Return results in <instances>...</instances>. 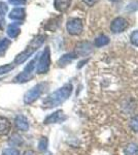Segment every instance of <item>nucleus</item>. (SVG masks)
Segmentation results:
<instances>
[{
    "label": "nucleus",
    "instance_id": "obj_1",
    "mask_svg": "<svg viewBox=\"0 0 138 155\" xmlns=\"http://www.w3.org/2000/svg\"><path fill=\"white\" fill-rule=\"evenodd\" d=\"M73 91L72 84H65L61 88H59L56 91H54L50 95L44 97L42 101V107L43 109H54L58 106H61L69 98Z\"/></svg>",
    "mask_w": 138,
    "mask_h": 155
},
{
    "label": "nucleus",
    "instance_id": "obj_2",
    "mask_svg": "<svg viewBox=\"0 0 138 155\" xmlns=\"http://www.w3.org/2000/svg\"><path fill=\"white\" fill-rule=\"evenodd\" d=\"M46 41V35H37L36 37H34L30 44L27 46V48L24 50L23 52H21L20 54L17 55V57L14 58V65H19V64H22L23 62L26 61L27 59L31 56L32 54H34L35 52L37 51L40 47L42 46V44Z\"/></svg>",
    "mask_w": 138,
    "mask_h": 155
},
{
    "label": "nucleus",
    "instance_id": "obj_3",
    "mask_svg": "<svg viewBox=\"0 0 138 155\" xmlns=\"http://www.w3.org/2000/svg\"><path fill=\"white\" fill-rule=\"evenodd\" d=\"M47 83H38L36 84L34 87H32L31 89L25 93L24 95V102L26 104H32L35 102L37 99L40 97L42 94L44 93V91L47 90Z\"/></svg>",
    "mask_w": 138,
    "mask_h": 155
},
{
    "label": "nucleus",
    "instance_id": "obj_4",
    "mask_svg": "<svg viewBox=\"0 0 138 155\" xmlns=\"http://www.w3.org/2000/svg\"><path fill=\"white\" fill-rule=\"evenodd\" d=\"M36 61H37V58L32 59L31 61L25 66L24 71L20 74H18L14 79V83H25V82H29L31 79H33V72H34L35 66H36Z\"/></svg>",
    "mask_w": 138,
    "mask_h": 155
},
{
    "label": "nucleus",
    "instance_id": "obj_5",
    "mask_svg": "<svg viewBox=\"0 0 138 155\" xmlns=\"http://www.w3.org/2000/svg\"><path fill=\"white\" fill-rule=\"evenodd\" d=\"M50 66H51V50H50L49 47H46L40 58H39L38 64H37V74H47L50 71Z\"/></svg>",
    "mask_w": 138,
    "mask_h": 155
},
{
    "label": "nucleus",
    "instance_id": "obj_6",
    "mask_svg": "<svg viewBox=\"0 0 138 155\" xmlns=\"http://www.w3.org/2000/svg\"><path fill=\"white\" fill-rule=\"evenodd\" d=\"M67 31L71 35H79L82 32L84 29V25H82V21L79 18H72L69 19L66 25Z\"/></svg>",
    "mask_w": 138,
    "mask_h": 155
},
{
    "label": "nucleus",
    "instance_id": "obj_7",
    "mask_svg": "<svg viewBox=\"0 0 138 155\" xmlns=\"http://www.w3.org/2000/svg\"><path fill=\"white\" fill-rule=\"evenodd\" d=\"M67 119V116L64 114V112L62 110H58V111L54 112L51 115L47 117L43 121V124L49 125V124H54V123H61V122L65 121Z\"/></svg>",
    "mask_w": 138,
    "mask_h": 155
},
{
    "label": "nucleus",
    "instance_id": "obj_8",
    "mask_svg": "<svg viewBox=\"0 0 138 155\" xmlns=\"http://www.w3.org/2000/svg\"><path fill=\"white\" fill-rule=\"evenodd\" d=\"M128 28V22L126 19L124 18H115L114 21L111 22V25H110V30H111L114 33H121V32H124L125 30Z\"/></svg>",
    "mask_w": 138,
    "mask_h": 155
},
{
    "label": "nucleus",
    "instance_id": "obj_9",
    "mask_svg": "<svg viewBox=\"0 0 138 155\" xmlns=\"http://www.w3.org/2000/svg\"><path fill=\"white\" fill-rule=\"evenodd\" d=\"M92 51V46L90 42L88 41H84V42H79L76 46V49H75L74 54L76 56H86Z\"/></svg>",
    "mask_w": 138,
    "mask_h": 155
},
{
    "label": "nucleus",
    "instance_id": "obj_10",
    "mask_svg": "<svg viewBox=\"0 0 138 155\" xmlns=\"http://www.w3.org/2000/svg\"><path fill=\"white\" fill-rule=\"evenodd\" d=\"M14 125H16L18 130L27 131L29 129V121L23 115H19L14 119Z\"/></svg>",
    "mask_w": 138,
    "mask_h": 155
},
{
    "label": "nucleus",
    "instance_id": "obj_11",
    "mask_svg": "<svg viewBox=\"0 0 138 155\" xmlns=\"http://www.w3.org/2000/svg\"><path fill=\"white\" fill-rule=\"evenodd\" d=\"M11 130V123L5 117H0V136H6Z\"/></svg>",
    "mask_w": 138,
    "mask_h": 155
},
{
    "label": "nucleus",
    "instance_id": "obj_12",
    "mask_svg": "<svg viewBox=\"0 0 138 155\" xmlns=\"http://www.w3.org/2000/svg\"><path fill=\"white\" fill-rule=\"evenodd\" d=\"M9 19L14 20V21H22L25 19V9L22 7H17L14 8L8 15Z\"/></svg>",
    "mask_w": 138,
    "mask_h": 155
},
{
    "label": "nucleus",
    "instance_id": "obj_13",
    "mask_svg": "<svg viewBox=\"0 0 138 155\" xmlns=\"http://www.w3.org/2000/svg\"><path fill=\"white\" fill-rule=\"evenodd\" d=\"M20 32H21L20 26H19V24H17V23H11L7 27V35L11 37V38H16L20 34Z\"/></svg>",
    "mask_w": 138,
    "mask_h": 155
},
{
    "label": "nucleus",
    "instance_id": "obj_14",
    "mask_svg": "<svg viewBox=\"0 0 138 155\" xmlns=\"http://www.w3.org/2000/svg\"><path fill=\"white\" fill-rule=\"evenodd\" d=\"M76 55L74 53H68V54H65L63 56L61 57V58L59 59V61H58V64H59V66H65L67 65V64H69L70 62L72 61V60H74L76 58Z\"/></svg>",
    "mask_w": 138,
    "mask_h": 155
},
{
    "label": "nucleus",
    "instance_id": "obj_15",
    "mask_svg": "<svg viewBox=\"0 0 138 155\" xmlns=\"http://www.w3.org/2000/svg\"><path fill=\"white\" fill-rule=\"evenodd\" d=\"M71 0H55V7L59 12H65L70 6Z\"/></svg>",
    "mask_w": 138,
    "mask_h": 155
},
{
    "label": "nucleus",
    "instance_id": "obj_16",
    "mask_svg": "<svg viewBox=\"0 0 138 155\" xmlns=\"http://www.w3.org/2000/svg\"><path fill=\"white\" fill-rule=\"evenodd\" d=\"M24 143L23 141V137L20 136L19 134H11V137L8 139V144L11 145V146H14V147H18V146H22Z\"/></svg>",
    "mask_w": 138,
    "mask_h": 155
},
{
    "label": "nucleus",
    "instance_id": "obj_17",
    "mask_svg": "<svg viewBox=\"0 0 138 155\" xmlns=\"http://www.w3.org/2000/svg\"><path fill=\"white\" fill-rule=\"evenodd\" d=\"M125 155H138V145L130 143L125 148Z\"/></svg>",
    "mask_w": 138,
    "mask_h": 155
},
{
    "label": "nucleus",
    "instance_id": "obj_18",
    "mask_svg": "<svg viewBox=\"0 0 138 155\" xmlns=\"http://www.w3.org/2000/svg\"><path fill=\"white\" fill-rule=\"evenodd\" d=\"M108 42H109L108 37L106 35H104V34H102V35H99L95 39V46L100 48V47H104V46H106V45H108Z\"/></svg>",
    "mask_w": 138,
    "mask_h": 155
},
{
    "label": "nucleus",
    "instance_id": "obj_19",
    "mask_svg": "<svg viewBox=\"0 0 138 155\" xmlns=\"http://www.w3.org/2000/svg\"><path fill=\"white\" fill-rule=\"evenodd\" d=\"M49 147V140L47 137H41L38 142V150L40 152H46Z\"/></svg>",
    "mask_w": 138,
    "mask_h": 155
},
{
    "label": "nucleus",
    "instance_id": "obj_20",
    "mask_svg": "<svg viewBox=\"0 0 138 155\" xmlns=\"http://www.w3.org/2000/svg\"><path fill=\"white\" fill-rule=\"evenodd\" d=\"M11 46V41L7 38L0 39V55H3L6 52V50Z\"/></svg>",
    "mask_w": 138,
    "mask_h": 155
},
{
    "label": "nucleus",
    "instance_id": "obj_21",
    "mask_svg": "<svg viewBox=\"0 0 138 155\" xmlns=\"http://www.w3.org/2000/svg\"><path fill=\"white\" fill-rule=\"evenodd\" d=\"M14 68V64H12V63L4 64V65L0 66V76H2V74H7V72L11 71Z\"/></svg>",
    "mask_w": 138,
    "mask_h": 155
},
{
    "label": "nucleus",
    "instance_id": "obj_22",
    "mask_svg": "<svg viewBox=\"0 0 138 155\" xmlns=\"http://www.w3.org/2000/svg\"><path fill=\"white\" fill-rule=\"evenodd\" d=\"M130 128L132 129L134 132H138V115L134 116L133 118L130 120Z\"/></svg>",
    "mask_w": 138,
    "mask_h": 155
},
{
    "label": "nucleus",
    "instance_id": "obj_23",
    "mask_svg": "<svg viewBox=\"0 0 138 155\" xmlns=\"http://www.w3.org/2000/svg\"><path fill=\"white\" fill-rule=\"evenodd\" d=\"M1 155H20V151L17 148H12V147H9V148H5L3 149Z\"/></svg>",
    "mask_w": 138,
    "mask_h": 155
},
{
    "label": "nucleus",
    "instance_id": "obj_24",
    "mask_svg": "<svg viewBox=\"0 0 138 155\" xmlns=\"http://www.w3.org/2000/svg\"><path fill=\"white\" fill-rule=\"evenodd\" d=\"M130 41H131L132 45H134L135 47H138V30L132 32L131 36H130Z\"/></svg>",
    "mask_w": 138,
    "mask_h": 155
},
{
    "label": "nucleus",
    "instance_id": "obj_25",
    "mask_svg": "<svg viewBox=\"0 0 138 155\" xmlns=\"http://www.w3.org/2000/svg\"><path fill=\"white\" fill-rule=\"evenodd\" d=\"M8 2L12 5L20 6V5H25L26 4V0H8Z\"/></svg>",
    "mask_w": 138,
    "mask_h": 155
},
{
    "label": "nucleus",
    "instance_id": "obj_26",
    "mask_svg": "<svg viewBox=\"0 0 138 155\" xmlns=\"http://www.w3.org/2000/svg\"><path fill=\"white\" fill-rule=\"evenodd\" d=\"M7 5L4 2H2V1H0V15L1 16H3V15H5L6 12H7Z\"/></svg>",
    "mask_w": 138,
    "mask_h": 155
},
{
    "label": "nucleus",
    "instance_id": "obj_27",
    "mask_svg": "<svg viewBox=\"0 0 138 155\" xmlns=\"http://www.w3.org/2000/svg\"><path fill=\"white\" fill-rule=\"evenodd\" d=\"M98 1H99V0H84L85 3L88 4L89 6H93L94 4H96Z\"/></svg>",
    "mask_w": 138,
    "mask_h": 155
},
{
    "label": "nucleus",
    "instance_id": "obj_28",
    "mask_svg": "<svg viewBox=\"0 0 138 155\" xmlns=\"http://www.w3.org/2000/svg\"><path fill=\"white\" fill-rule=\"evenodd\" d=\"M4 24H5V21H4L3 16H1V15H0V29H1V30L3 29Z\"/></svg>",
    "mask_w": 138,
    "mask_h": 155
},
{
    "label": "nucleus",
    "instance_id": "obj_29",
    "mask_svg": "<svg viewBox=\"0 0 138 155\" xmlns=\"http://www.w3.org/2000/svg\"><path fill=\"white\" fill-rule=\"evenodd\" d=\"M23 155H36V153L34 151H32V150H27V151L24 152Z\"/></svg>",
    "mask_w": 138,
    "mask_h": 155
},
{
    "label": "nucleus",
    "instance_id": "obj_30",
    "mask_svg": "<svg viewBox=\"0 0 138 155\" xmlns=\"http://www.w3.org/2000/svg\"><path fill=\"white\" fill-rule=\"evenodd\" d=\"M109 1H111V2H117V1H120V0H109Z\"/></svg>",
    "mask_w": 138,
    "mask_h": 155
}]
</instances>
